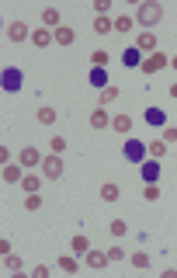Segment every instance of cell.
<instances>
[{"label": "cell", "instance_id": "obj_39", "mask_svg": "<svg viewBox=\"0 0 177 278\" xmlns=\"http://www.w3.org/2000/svg\"><path fill=\"white\" fill-rule=\"evenodd\" d=\"M170 98H177V84H170Z\"/></svg>", "mask_w": 177, "mask_h": 278}, {"label": "cell", "instance_id": "obj_30", "mask_svg": "<svg viewBox=\"0 0 177 278\" xmlns=\"http://www.w3.org/2000/svg\"><path fill=\"white\" fill-rule=\"evenodd\" d=\"M129 261H132V268H150V254H146V251H136Z\"/></svg>", "mask_w": 177, "mask_h": 278}, {"label": "cell", "instance_id": "obj_23", "mask_svg": "<svg viewBox=\"0 0 177 278\" xmlns=\"http://www.w3.org/2000/svg\"><path fill=\"white\" fill-rule=\"evenodd\" d=\"M94 32H98V35H108V32H115V21H111V18H94Z\"/></svg>", "mask_w": 177, "mask_h": 278}, {"label": "cell", "instance_id": "obj_3", "mask_svg": "<svg viewBox=\"0 0 177 278\" xmlns=\"http://www.w3.org/2000/svg\"><path fill=\"white\" fill-rule=\"evenodd\" d=\"M63 174V153H49V157H42V178L56 181Z\"/></svg>", "mask_w": 177, "mask_h": 278}, {"label": "cell", "instance_id": "obj_14", "mask_svg": "<svg viewBox=\"0 0 177 278\" xmlns=\"http://www.w3.org/2000/svg\"><path fill=\"white\" fill-rule=\"evenodd\" d=\"M0 178L7 181V184H21V167H14V163H4V171H0Z\"/></svg>", "mask_w": 177, "mask_h": 278}, {"label": "cell", "instance_id": "obj_21", "mask_svg": "<svg viewBox=\"0 0 177 278\" xmlns=\"http://www.w3.org/2000/svg\"><path fill=\"white\" fill-rule=\"evenodd\" d=\"M91 84L101 87V91L108 87V73H104V66H94V70H91Z\"/></svg>", "mask_w": 177, "mask_h": 278}, {"label": "cell", "instance_id": "obj_26", "mask_svg": "<svg viewBox=\"0 0 177 278\" xmlns=\"http://www.w3.org/2000/svg\"><path fill=\"white\" fill-rule=\"evenodd\" d=\"M39 174H24V178H21V188H24V191H28V195H32V191H39Z\"/></svg>", "mask_w": 177, "mask_h": 278}, {"label": "cell", "instance_id": "obj_24", "mask_svg": "<svg viewBox=\"0 0 177 278\" xmlns=\"http://www.w3.org/2000/svg\"><path fill=\"white\" fill-rule=\"evenodd\" d=\"M70 251H73V254H87V251H91V243H87V237H80V233H77V237L70 240Z\"/></svg>", "mask_w": 177, "mask_h": 278}, {"label": "cell", "instance_id": "obj_13", "mask_svg": "<svg viewBox=\"0 0 177 278\" xmlns=\"http://www.w3.org/2000/svg\"><path fill=\"white\" fill-rule=\"evenodd\" d=\"M52 39H56V45H73V28H66V24H59L56 32H52Z\"/></svg>", "mask_w": 177, "mask_h": 278}, {"label": "cell", "instance_id": "obj_37", "mask_svg": "<svg viewBox=\"0 0 177 278\" xmlns=\"http://www.w3.org/2000/svg\"><path fill=\"white\" fill-rule=\"evenodd\" d=\"M122 258H125V251H122V247H111V251H108V261H111V264H118Z\"/></svg>", "mask_w": 177, "mask_h": 278}, {"label": "cell", "instance_id": "obj_35", "mask_svg": "<svg viewBox=\"0 0 177 278\" xmlns=\"http://www.w3.org/2000/svg\"><path fill=\"white\" fill-rule=\"evenodd\" d=\"M49 146H52V153H63V150H66V139H63V136H52V139H49Z\"/></svg>", "mask_w": 177, "mask_h": 278}, {"label": "cell", "instance_id": "obj_28", "mask_svg": "<svg viewBox=\"0 0 177 278\" xmlns=\"http://www.w3.org/2000/svg\"><path fill=\"white\" fill-rule=\"evenodd\" d=\"M56 119H59L56 108H39V122L42 125H56Z\"/></svg>", "mask_w": 177, "mask_h": 278}, {"label": "cell", "instance_id": "obj_9", "mask_svg": "<svg viewBox=\"0 0 177 278\" xmlns=\"http://www.w3.org/2000/svg\"><path fill=\"white\" fill-rule=\"evenodd\" d=\"M136 49L139 52H157V35H153V32H139Z\"/></svg>", "mask_w": 177, "mask_h": 278}, {"label": "cell", "instance_id": "obj_20", "mask_svg": "<svg viewBox=\"0 0 177 278\" xmlns=\"http://www.w3.org/2000/svg\"><path fill=\"white\" fill-rule=\"evenodd\" d=\"M122 60H125V66H142V52L132 45V49H125V52H122Z\"/></svg>", "mask_w": 177, "mask_h": 278}, {"label": "cell", "instance_id": "obj_32", "mask_svg": "<svg viewBox=\"0 0 177 278\" xmlns=\"http://www.w3.org/2000/svg\"><path fill=\"white\" fill-rule=\"evenodd\" d=\"M125 233H129L125 219H111V237H125Z\"/></svg>", "mask_w": 177, "mask_h": 278}, {"label": "cell", "instance_id": "obj_19", "mask_svg": "<svg viewBox=\"0 0 177 278\" xmlns=\"http://www.w3.org/2000/svg\"><path fill=\"white\" fill-rule=\"evenodd\" d=\"M42 24H49V28H59V24H63L56 7H45V11H42Z\"/></svg>", "mask_w": 177, "mask_h": 278}, {"label": "cell", "instance_id": "obj_11", "mask_svg": "<svg viewBox=\"0 0 177 278\" xmlns=\"http://www.w3.org/2000/svg\"><path fill=\"white\" fill-rule=\"evenodd\" d=\"M18 87H21V70L7 66L4 70V91H18Z\"/></svg>", "mask_w": 177, "mask_h": 278}, {"label": "cell", "instance_id": "obj_4", "mask_svg": "<svg viewBox=\"0 0 177 278\" xmlns=\"http://www.w3.org/2000/svg\"><path fill=\"white\" fill-rule=\"evenodd\" d=\"M125 160H132V163H142V160H146V143H139V139H129V143H125Z\"/></svg>", "mask_w": 177, "mask_h": 278}, {"label": "cell", "instance_id": "obj_25", "mask_svg": "<svg viewBox=\"0 0 177 278\" xmlns=\"http://www.w3.org/2000/svg\"><path fill=\"white\" fill-rule=\"evenodd\" d=\"M146 122H150V125H167V115H163L160 108H146Z\"/></svg>", "mask_w": 177, "mask_h": 278}, {"label": "cell", "instance_id": "obj_36", "mask_svg": "<svg viewBox=\"0 0 177 278\" xmlns=\"http://www.w3.org/2000/svg\"><path fill=\"white\" fill-rule=\"evenodd\" d=\"M163 143H167V146L177 143V129H174V125H163Z\"/></svg>", "mask_w": 177, "mask_h": 278}, {"label": "cell", "instance_id": "obj_40", "mask_svg": "<svg viewBox=\"0 0 177 278\" xmlns=\"http://www.w3.org/2000/svg\"><path fill=\"white\" fill-rule=\"evenodd\" d=\"M170 66H174V70H177V56H170Z\"/></svg>", "mask_w": 177, "mask_h": 278}, {"label": "cell", "instance_id": "obj_15", "mask_svg": "<svg viewBox=\"0 0 177 278\" xmlns=\"http://www.w3.org/2000/svg\"><path fill=\"white\" fill-rule=\"evenodd\" d=\"M32 42H35V45H39V49H45V45H52V32H45V28H35V32H32Z\"/></svg>", "mask_w": 177, "mask_h": 278}, {"label": "cell", "instance_id": "obj_2", "mask_svg": "<svg viewBox=\"0 0 177 278\" xmlns=\"http://www.w3.org/2000/svg\"><path fill=\"white\" fill-rule=\"evenodd\" d=\"M167 66H170V56H163V52H150V56L142 60V66H139V70L150 77V73H160V70H167Z\"/></svg>", "mask_w": 177, "mask_h": 278}, {"label": "cell", "instance_id": "obj_6", "mask_svg": "<svg viewBox=\"0 0 177 278\" xmlns=\"http://www.w3.org/2000/svg\"><path fill=\"white\" fill-rule=\"evenodd\" d=\"M83 261H87V268H91V271H104V268L111 264V261H108V254H101V251H87V254H83Z\"/></svg>", "mask_w": 177, "mask_h": 278}, {"label": "cell", "instance_id": "obj_7", "mask_svg": "<svg viewBox=\"0 0 177 278\" xmlns=\"http://www.w3.org/2000/svg\"><path fill=\"white\" fill-rule=\"evenodd\" d=\"M139 171H142V181H146V184H157V178H160V163H157L153 157L142 160V163H139Z\"/></svg>", "mask_w": 177, "mask_h": 278}, {"label": "cell", "instance_id": "obj_17", "mask_svg": "<svg viewBox=\"0 0 177 278\" xmlns=\"http://www.w3.org/2000/svg\"><path fill=\"white\" fill-rule=\"evenodd\" d=\"M118 195H122V188H118L115 181H108V184H101V199H104V202H118Z\"/></svg>", "mask_w": 177, "mask_h": 278}, {"label": "cell", "instance_id": "obj_38", "mask_svg": "<svg viewBox=\"0 0 177 278\" xmlns=\"http://www.w3.org/2000/svg\"><path fill=\"white\" fill-rule=\"evenodd\" d=\"M32 278H49V268H45V264H39V268L32 271Z\"/></svg>", "mask_w": 177, "mask_h": 278}, {"label": "cell", "instance_id": "obj_29", "mask_svg": "<svg viewBox=\"0 0 177 278\" xmlns=\"http://www.w3.org/2000/svg\"><path fill=\"white\" fill-rule=\"evenodd\" d=\"M111 101H118V87L115 84H108V87L101 91V104H111Z\"/></svg>", "mask_w": 177, "mask_h": 278}, {"label": "cell", "instance_id": "obj_5", "mask_svg": "<svg viewBox=\"0 0 177 278\" xmlns=\"http://www.w3.org/2000/svg\"><path fill=\"white\" fill-rule=\"evenodd\" d=\"M7 39H11V42H24V39H32V28H28L24 21H11V24H7Z\"/></svg>", "mask_w": 177, "mask_h": 278}, {"label": "cell", "instance_id": "obj_18", "mask_svg": "<svg viewBox=\"0 0 177 278\" xmlns=\"http://www.w3.org/2000/svg\"><path fill=\"white\" fill-rule=\"evenodd\" d=\"M4 271H7V275H18L21 271V258L18 254H4Z\"/></svg>", "mask_w": 177, "mask_h": 278}, {"label": "cell", "instance_id": "obj_27", "mask_svg": "<svg viewBox=\"0 0 177 278\" xmlns=\"http://www.w3.org/2000/svg\"><path fill=\"white\" fill-rule=\"evenodd\" d=\"M132 28H136V18H129V14L115 18V32H132Z\"/></svg>", "mask_w": 177, "mask_h": 278}, {"label": "cell", "instance_id": "obj_1", "mask_svg": "<svg viewBox=\"0 0 177 278\" xmlns=\"http://www.w3.org/2000/svg\"><path fill=\"white\" fill-rule=\"evenodd\" d=\"M160 18H163V7H160L157 0H142V4H139L136 21L142 24V28H146V32H150V28H153V24H157Z\"/></svg>", "mask_w": 177, "mask_h": 278}, {"label": "cell", "instance_id": "obj_8", "mask_svg": "<svg viewBox=\"0 0 177 278\" xmlns=\"http://www.w3.org/2000/svg\"><path fill=\"white\" fill-rule=\"evenodd\" d=\"M91 129H111V115L104 112V104L91 112Z\"/></svg>", "mask_w": 177, "mask_h": 278}, {"label": "cell", "instance_id": "obj_16", "mask_svg": "<svg viewBox=\"0 0 177 278\" xmlns=\"http://www.w3.org/2000/svg\"><path fill=\"white\" fill-rule=\"evenodd\" d=\"M59 268H63L66 275H77V271H80V261L73 258V254H63V258H59Z\"/></svg>", "mask_w": 177, "mask_h": 278}, {"label": "cell", "instance_id": "obj_10", "mask_svg": "<svg viewBox=\"0 0 177 278\" xmlns=\"http://www.w3.org/2000/svg\"><path fill=\"white\" fill-rule=\"evenodd\" d=\"M21 167H42V157H39L35 146H24L21 150Z\"/></svg>", "mask_w": 177, "mask_h": 278}, {"label": "cell", "instance_id": "obj_33", "mask_svg": "<svg viewBox=\"0 0 177 278\" xmlns=\"http://www.w3.org/2000/svg\"><path fill=\"white\" fill-rule=\"evenodd\" d=\"M142 199H146V202H157L160 199V184H146V188H142Z\"/></svg>", "mask_w": 177, "mask_h": 278}, {"label": "cell", "instance_id": "obj_31", "mask_svg": "<svg viewBox=\"0 0 177 278\" xmlns=\"http://www.w3.org/2000/svg\"><path fill=\"white\" fill-rule=\"evenodd\" d=\"M24 209H28V212H35V209H42V195H39V191H32V195L24 199Z\"/></svg>", "mask_w": 177, "mask_h": 278}, {"label": "cell", "instance_id": "obj_12", "mask_svg": "<svg viewBox=\"0 0 177 278\" xmlns=\"http://www.w3.org/2000/svg\"><path fill=\"white\" fill-rule=\"evenodd\" d=\"M111 129H115L118 136L132 132V115H111Z\"/></svg>", "mask_w": 177, "mask_h": 278}, {"label": "cell", "instance_id": "obj_22", "mask_svg": "<svg viewBox=\"0 0 177 278\" xmlns=\"http://www.w3.org/2000/svg\"><path fill=\"white\" fill-rule=\"evenodd\" d=\"M146 153H150V157H153V160H160V157H163V153H167V143H163V139H153V143L146 146Z\"/></svg>", "mask_w": 177, "mask_h": 278}, {"label": "cell", "instance_id": "obj_34", "mask_svg": "<svg viewBox=\"0 0 177 278\" xmlns=\"http://www.w3.org/2000/svg\"><path fill=\"white\" fill-rule=\"evenodd\" d=\"M91 63H94V66H108V52H104V49H94V52H91Z\"/></svg>", "mask_w": 177, "mask_h": 278}]
</instances>
